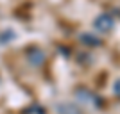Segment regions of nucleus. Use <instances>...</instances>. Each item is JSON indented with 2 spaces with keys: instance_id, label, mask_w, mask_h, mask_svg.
Listing matches in <instances>:
<instances>
[{
  "instance_id": "7ed1b4c3",
  "label": "nucleus",
  "mask_w": 120,
  "mask_h": 114,
  "mask_svg": "<svg viewBox=\"0 0 120 114\" xmlns=\"http://www.w3.org/2000/svg\"><path fill=\"white\" fill-rule=\"evenodd\" d=\"M81 41H82V43H86V45H90V46H97V45H100V39L93 38L91 34H82V36H81Z\"/></svg>"
},
{
  "instance_id": "f03ea898",
  "label": "nucleus",
  "mask_w": 120,
  "mask_h": 114,
  "mask_svg": "<svg viewBox=\"0 0 120 114\" xmlns=\"http://www.w3.org/2000/svg\"><path fill=\"white\" fill-rule=\"evenodd\" d=\"M27 57H29V61H30L34 66L43 64V61H45V54H43L40 48H29V52H27Z\"/></svg>"
},
{
  "instance_id": "20e7f679",
  "label": "nucleus",
  "mask_w": 120,
  "mask_h": 114,
  "mask_svg": "<svg viewBox=\"0 0 120 114\" xmlns=\"http://www.w3.org/2000/svg\"><path fill=\"white\" fill-rule=\"evenodd\" d=\"M113 91H115V94H116V96H120V80H118V82H116V84H115V87H113Z\"/></svg>"
},
{
  "instance_id": "f257e3e1",
  "label": "nucleus",
  "mask_w": 120,
  "mask_h": 114,
  "mask_svg": "<svg viewBox=\"0 0 120 114\" xmlns=\"http://www.w3.org/2000/svg\"><path fill=\"white\" fill-rule=\"evenodd\" d=\"M93 25H95V29L100 30V32H109V30L113 29V25H115V20H113V16H109V14H100V16L95 18Z\"/></svg>"
}]
</instances>
